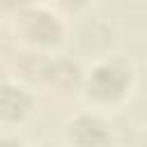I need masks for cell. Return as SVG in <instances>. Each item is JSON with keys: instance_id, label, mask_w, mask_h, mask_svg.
Instances as JSON below:
<instances>
[{"instance_id": "obj_6", "label": "cell", "mask_w": 147, "mask_h": 147, "mask_svg": "<svg viewBox=\"0 0 147 147\" xmlns=\"http://www.w3.org/2000/svg\"><path fill=\"white\" fill-rule=\"evenodd\" d=\"M5 5H9V7H21V5H25L28 0H2Z\"/></svg>"}, {"instance_id": "obj_4", "label": "cell", "mask_w": 147, "mask_h": 147, "mask_svg": "<svg viewBox=\"0 0 147 147\" xmlns=\"http://www.w3.org/2000/svg\"><path fill=\"white\" fill-rule=\"evenodd\" d=\"M30 18H32V23H30V37H34V39L41 41V44H53V41H57V37H60V25L55 23L53 16H48V14H44V11H34Z\"/></svg>"}, {"instance_id": "obj_5", "label": "cell", "mask_w": 147, "mask_h": 147, "mask_svg": "<svg viewBox=\"0 0 147 147\" xmlns=\"http://www.w3.org/2000/svg\"><path fill=\"white\" fill-rule=\"evenodd\" d=\"M62 7H67V9H78V7H83L87 0H57Z\"/></svg>"}, {"instance_id": "obj_2", "label": "cell", "mask_w": 147, "mask_h": 147, "mask_svg": "<svg viewBox=\"0 0 147 147\" xmlns=\"http://www.w3.org/2000/svg\"><path fill=\"white\" fill-rule=\"evenodd\" d=\"M32 110V96L16 85H5L0 87V115L5 119H23Z\"/></svg>"}, {"instance_id": "obj_3", "label": "cell", "mask_w": 147, "mask_h": 147, "mask_svg": "<svg viewBox=\"0 0 147 147\" xmlns=\"http://www.w3.org/2000/svg\"><path fill=\"white\" fill-rule=\"evenodd\" d=\"M71 138L76 142H83V145H99V142L108 140V131L99 117L83 115L71 124Z\"/></svg>"}, {"instance_id": "obj_1", "label": "cell", "mask_w": 147, "mask_h": 147, "mask_svg": "<svg viewBox=\"0 0 147 147\" xmlns=\"http://www.w3.org/2000/svg\"><path fill=\"white\" fill-rule=\"evenodd\" d=\"M129 78V69L117 62L99 64L90 76V94L101 101H115L126 92Z\"/></svg>"}]
</instances>
